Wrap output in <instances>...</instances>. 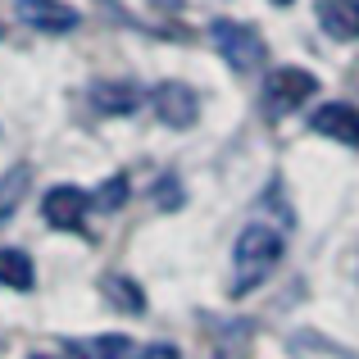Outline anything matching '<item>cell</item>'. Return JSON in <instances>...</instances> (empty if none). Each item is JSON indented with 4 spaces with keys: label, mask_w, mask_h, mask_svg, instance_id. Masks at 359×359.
Segmentation results:
<instances>
[{
    "label": "cell",
    "mask_w": 359,
    "mask_h": 359,
    "mask_svg": "<svg viewBox=\"0 0 359 359\" xmlns=\"http://www.w3.org/2000/svg\"><path fill=\"white\" fill-rule=\"evenodd\" d=\"M18 18H23L32 32H73L78 27V9L64 5V0H18Z\"/></svg>",
    "instance_id": "obj_5"
},
{
    "label": "cell",
    "mask_w": 359,
    "mask_h": 359,
    "mask_svg": "<svg viewBox=\"0 0 359 359\" xmlns=\"http://www.w3.org/2000/svg\"><path fill=\"white\" fill-rule=\"evenodd\" d=\"M210 36H214V46L223 50V60L232 64L237 73H255L264 64V41H259V32L255 27H245V23H214L210 27Z\"/></svg>",
    "instance_id": "obj_3"
},
{
    "label": "cell",
    "mask_w": 359,
    "mask_h": 359,
    "mask_svg": "<svg viewBox=\"0 0 359 359\" xmlns=\"http://www.w3.org/2000/svg\"><path fill=\"white\" fill-rule=\"evenodd\" d=\"M314 91H318V78L309 69H273L269 78H264V109H269L273 118L296 114Z\"/></svg>",
    "instance_id": "obj_2"
},
{
    "label": "cell",
    "mask_w": 359,
    "mask_h": 359,
    "mask_svg": "<svg viewBox=\"0 0 359 359\" xmlns=\"http://www.w3.org/2000/svg\"><path fill=\"white\" fill-rule=\"evenodd\" d=\"M87 210H91V201L78 191V187H50V191H46V201H41L46 223H50V228H60V232L82 228Z\"/></svg>",
    "instance_id": "obj_6"
},
{
    "label": "cell",
    "mask_w": 359,
    "mask_h": 359,
    "mask_svg": "<svg viewBox=\"0 0 359 359\" xmlns=\"http://www.w3.org/2000/svg\"><path fill=\"white\" fill-rule=\"evenodd\" d=\"M273 5H291V0H273Z\"/></svg>",
    "instance_id": "obj_17"
},
{
    "label": "cell",
    "mask_w": 359,
    "mask_h": 359,
    "mask_svg": "<svg viewBox=\"0 0 359 359\" xmlns=\"http://www.w3.org/2000/svg\"><path fill=\"white\" fill-rule=\"evenodd\" d=\"M105 291H109V300H118V305L128 309V314H141V309H146V300H141V291L132 287L128 278H109V282H105Z\"/></svg>",
    "instance_id": "obj_14"
},
{
    "label": "cell",
    "mask_w": 359,
    "mask_h": 359,
    "mask_svg": "<svg viewBox=\"0 0 359 359\" xmlns=\"http://www.w3.org/2000/svg\"><path fill=\"white\" fill-rule=\"evenodd\" d=\"M282 250H287V237H282L273 223H250V228L241 232L237 241V255H232V296H245V291H255L259 282H269V273L278 269Z\"/></svg>",
    "instance_id": "obj_1"
},
{
    "label": "cell",
    "mask_w": 359,
    "mask_h": 359,
    "mask_svg": "<svg viewBox=\"0 0 359 359\" xmlns=\"http://www.w3.org/2000/svg\"><path fill=\"white\" fill-rule=\"evenodd\" d=\"M128 201V177H109V182H100V191L91 196V210H100V214H114L118 205Z\"/></svg>",
    "instance_id": "obj_13"
},
{
    "label": "cell",
    "mask_w": 359,
    "mask_h": 359,
    "mask_svg": "<svg viewBox=\"0 0 359 359\" xmlns=\"http://www.w3.org/2000/svg\"><path fill=\"white\" fill-rule=\"evenodd\" d=\"M78 359H128L132 341L123 332H105V337H87V341H73L69 346Z\"/></svg>",
    "instance_id": "obj_10"
},
{
    "label": "cell",
    "mask_w": 359,
    "mask_h": 359,
    "mask_svg": "<svg viewBox=\"0 0 359 359\" xmlns=\"http://www.w3.org/2000/svg\"><path fill=\"white\" fill-rule=\"evenodd\" d=\"M177 5H182V0H159V9H177Z\"/></svg>",
    "instance_id": "obj_16"
},
{
    "label": "cell",
    "mask_w": 359,
    "mask_h": 359,
    "mask_svg": "<svg viewBox=\"0 0 359 359\" xmlns=\"http://www.w3.org/2000/svg\"><path fill=\"white\" fill-rule=\"evenodd\" d=\"M309 123H314V132L341 141V146H359V109L355 105H323Z\"/></svg>",
    "instance_id": "obj_9"
},
{
    "label": "cell",
    "mask_w": 359,
    "mask_h": 359,
    "mask_svg": "<svg viewBox=\"0 0 359 359\" xmlns=\"http://www.w3.org/2000/svg\"><path fill=\"white\" fill-rule=\"evenodd\" d=\"M0 282L14 291H32L36 273H32V259L23 250H0Z\"/></svg>",
    "instance_id": "obj_12"
},
{
    "label": "cell",
    "mask_w": 359,
    "mask_h": 359,
    "mask_svg": "<svg viewBox=\"0 0 359 359\" xmlns=\"http://www.w3.org/2000/svg\"><path fill=\"white\" fill-rule=\"evenodd\" d=\"M141 359H182V355L173 346H150V351H141Z\"/></svg>",
    "instance_id": "obj_15"
},
{
    "label": "cell",
    "mask_w": 359,
    "mask_h": 359,
    "mask_svg": "<svg viewBox=\"0 0 359 359\" xmlns=\"http://www.w3.org/2000/svg\"><path fill=\"white\" fill-rule=\"evenodd\" d=\"M27 187H32V164H14L5 177H0V219H9V214L23 205Z\"/></svg>",
    "instance_id": "obj_11"
},
{
    "label": "cell",
    "mask_w": 359,
    "mask_h": 359,
    "mask_svg": "<svg viewBox=\"0 0 359 359\" xmlns=\"http://www.w3.org/2000/svg\"><path fill=\"white\" fill-rule=\"evenodd\" d=\"M146 100V91L132 87V82H96L91 87V109L105 118H123V114H137V105Z\"/></svg>",
    "instance_id": "obj_7"
},
{
    "label": "cell",
    "mask_w": 359,
    "mask_h": 359,
    "mask_svg": "<svg viewBox=\"0 0 359 359\" xmlns=\"http://www.w3.org/2000/svg\"><path fill=\"white\" fill-rule=\"evenodd\" d=\"M318 27L337 41H359V0H318Z\"/></svg>",
    "instance_id": "obj_8"
},
{
    "label": "cell",
    "mask_w": 359,
    "mask_h": 359,
    "mask_svg": "<svg viewBox=\"0 0 359 359\" xmlns=\"http://www.w3.org/2000/svg\"><path fill=\"white\" fill-rule=\"evenodd\" d=\"M150 109H155L159 123H168V128H191L196 114H201V100H196V91L187 87V82H159V87L150 91Z\"/></svg>",
    "instance_id": "obj_4"
}]
</instances>
